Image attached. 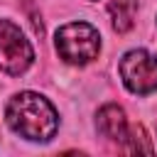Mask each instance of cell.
<instances>
[{
	"instance_id": "obj_5",
	"label": "cell",
	"mask_w": 157,
	"mask_h": 157,
	"mask_svg": "<svg viewBox=\"0 0 157 157\" xmlns=\"http://www.w3.org/2000/svg\"><path fill=\"white\" fill-rule=\"evenodd\" d=\"M96 128H98V132H101L105 140H110V142H125L128 130H130L128 118H125V110H123L120 105H115V103H105V105L98 110V115H96Z\"/></svg>"
},
{
	"instance_id": "obj_2",
	"label": "cell",
	"mask_w": 157,
	"mask_h": 157,
	"mask_svg": "<svg viewBox=\"0 0 157 157\" xmlns=\"http://www.w3.org/2000/svg\"><path fill=\"white\" fill-rule=\"evenodd\" d=\"M54 44H56L59 56L66 64L83 66V64H88V61H93L98 56V52H101V34L88 22H69V25L56 29Z\"/></svg>"
},
{
	"instance_id": "obj_1",
	"label": "cell",
	"mask_w": 157,
	"mask_h": 157,
	"mask_svg": "<svg viewBox=\"0 0 157 157\" xmlns=\"http://www.w3.org/2000/svg\"><path fill=\"white\" fill-rule=\"evenodd\" d=\"M5 120L12 132L29 142H49L59 130V115L54 105L34 91L12 96L5 105Z\"/></svg>"
},
{
	"instance_id": "obj_3",
	"label": "cell",
	"mask_w": 157,
	"mask_h": 157,
	"mask_svg": "<svg viewBox=\"0 0 157 157\" xmlns=\"http://www.w3.org/2000/svg\"><path fill=\"white\" fill-rule=\"evenodd\" d=\"M120 78L125 88L135 96H147L157 91V56L145 49H130L120 59Z\"/></svg>"
},
{
	"instance_id": "obj_6",
	"label": "cell",
	"mask_w": 157,
	"mask_h": 157,
	"mask_svg": "<svg viewBox=\"0 0 157 157\" xmlns=\"http://www.w3.org/2000/svg\"><path fill=\"white\" fill-rule=\"evenodd\" d=\"M108 15H110V25L115 32L125 34L132 29L135 25V15H137V0H110L108 2Z\"/></svg>"
},
{
	"instance_id": "obj_4",
	"label": "cell",
	"mask_w": 157,
	"mask_h": 157,
	"mask_svg": "<svg viewBox=\"0 0 157 157\" xmlns=\"http://www.w3.org/2000/svg\"><path fill=\"white\" fill-rule=\"evenodd\" d=\"M32 61L34 49L22 29L10 20H0V71L20 76L32 66Z\"/></svg>"
},
{
	"instance_id": "obj_7",
	"label": "cell",
	"mask_w": 157,
	"mask_h": 157,
	"mask_svg": "<svg viewBox=\"0 0 157 157\" xmlns=\"http://www.w3.org/2000/svg\"><path fill=\"white\" fill-rule=\"evenodd\" d=\"M123 145H125L128 152H145V155H152V152H155L152 140L147 137V132H145L142 125H132V128L128 130V137H125Z\"/></svg>"
}]
</instances>
